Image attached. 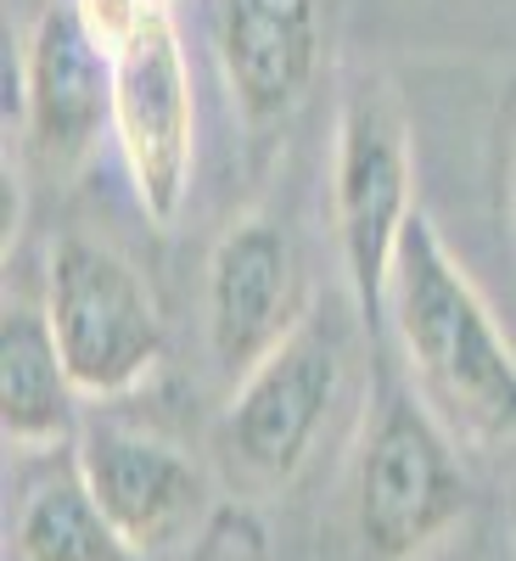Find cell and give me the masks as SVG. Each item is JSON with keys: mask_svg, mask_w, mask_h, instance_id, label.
Listing matches in <instances>:
<instances>
[{"mask_svg": "<svg viewBox=\"0 0 516 561\" xmlns=\"http://www.w3.org/2000/svg\"><path fill=\"white\" fill-rule=\"evenodd\" d=\"M388 325L399 332L415 393L433 404L449 433L483 444L516 438V348L421 208L399 230Z\"/></svg>", "mask_w": 516, "mask_h": 561, "instance_id": "obj_1", "label": "cell"}, {"mask_svg": "<svg viewBox=\"0 0 516 561\" xmlns=\"http://www.w3.org/2000/svg\"><path fill=\"white\" fill-rule=\"evenodd\" d=\"M466 511L449 427L404 382H382L354 455V539L365 561H415Z\"/></svg>", "mask_w": 516, "mask_h": 561, "instance_id": "obj_2", "label": "cell"}, {"mask_svg": "<svg viewBox=\"0 0 516 561\" xmlns=\"http://www.w3.org/2000/svg\"><path fill=\"white\" fill-rule=\"evenodd\" d=\"M45 314H51L73 388L90 399H118L140 388L163 359V320L147 280L118 248L96 237L73 230L51 248Z\"/></svg>", "mask_w": 516, "mask_h": 561, "instance_id": "obj_3", "label": "cell"}, {"mask_svg": "<svg viewBox=\"0 0 516 561\" xmlns=\"http://www.w3.org/2000/svg\"><path fill=\"white\" fill-rule=\"evenodd\" d=\"M410 129L399 102L382 84H365L348 96L337 118V169H332V219L348 270V293L359 325L382 337L388 325V275L399 253V230L410 225Z\"/></svg>", "mask_w": 516, "mask_h": 561, "instance_id": "obj_4", "label": "cell"}, {"mask_svg": "<svg viewBox=\"0 0 516 561\" xmlns=\"http://www.w3.org/2000/svg\"><path fill=\"white\" fill-rule=\"evenodd\" d=\"M113 140L140 214L152 225H174L197 163V96L169 0H152L113 51Z\"/></svg>", "mask_w": 516, "mask_h": 561, "instance_id": "obj_5", "label": "cell"}, {"mask_svg": "<svg viewBox=\"0 0 516 561\" xmlns=\"http://www.w3.org/2000/svg\"><path fill=\"white\" fill-rule=\"evenodd\" d=\"M343 337L325 320H298L248 377L237 382L225 415V438L253 478L287 483L303 472V460L325 427V415L343 388Z\"/></svg>", "mask_w": 516, "mask_h": 561, "instance_id": "obj_6", "label": "cell"}, {"mask_svg": "<svg viewBox=\"0 0 516 561\" xmlns=\"http://www.w3.org/2000/svg\"><path fill=\"white\" fill-rule=\"evenodd\" d=\"M73 460L129 556H169L208 517V483L192 455L152 433L90 427L79 433Z\"/></svg>", "mask_w": 516, "mask_h": 561, "instance_id": "obj_7", "label": "cell"}, {"mask_svg": "<svg viewBox=\"0 0 516 561\" xmlns=\"http://www.w3.org/2000/svg\"><path fill=\"white\" fill-rule=\"evenodd\" d=\"M298 325V253L287 225L248 214L219 237L208 259V348L219 370H248Z\"/></svg>", "mask_w": 516, "mask_h": 561, "instance_id": "obj_8", "label": "cell"}, {"mask_svg": "<svg viewBox=\"0 0 516 561\" xmlns=\"http://www.w3.org/2000/svg\"><path fill=\"white\" fill-rule=\"evenodd\" d=\"M23 129L28 147L73 169L96 135L113 129V51L84 28L79 7H45L23 57Z\"/></svg>", "mask_w": 516, "mask_h": 561, "instance_id": "obj_9", "label": "cell"}, {"mask_svg": "<svg viewBox=\"0 0 516 561\" xmlns=\"http://www.w3.org/2000/svg\"><path fill=\"white\" fill-rule=\"evenodd\" d=\"M325 0H219L214 45L225 90L248 124L287 118L320 68Z\"/></svg>", "mask_w": 516, "mask_h": 561, "instance_id": "obj_10", "label": "cell"}, {"mask_svg": "<svg viewBox=\"0 0 516 561\" xmlns=\"http://www.w3.org/2000/svg\"><path fill=\"white\" fill-rule=\"evenodd\" d=\"M73 377L62 365L45 304H7L0 314V427L18 449L73 444Z\"/></svg>", "mask_w": 516, "mask_h": 561, "instance_id": "obj_11", "label": "cell"}, {"mask_svg": "<svg viewBox=\"0 0 516 561\" xmlns=\"http://www.w3.org/2000/svg\"><path fill=\"white\" fill-rule=\"evenodd\" d=\"M18 561H124L129 550L118 545L113 523L102 517L96 494H90L79 460L45 472L23 505H18V528H12Z\"/></svg>", "mask_w": 516, "mask_h": 561, "instance_id": "obj_12", "label": "cell"}]
</instances>
